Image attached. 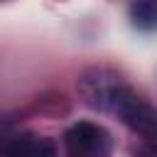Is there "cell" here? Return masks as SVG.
Returning a JSON list of instances; mask_svg holds the SVG:
<instances>
[{
    "mask_svg": "<svg viewBox=\"0 0 157 157\" xmlns=\"http://www.w3.org/2000/svg\"><path fill=\"white\" fill-rule=\"evenodd\" d=\"M96 96L132 132H140L145 137H157V108L150 105L142 96H137L130 86L120 81H110L105 86H98Z\"/></svg>",
    "mask_w": 157,
    "mask_h": 157,
    "instance_id": "1",
    "label": "cell"
},
{
    "mask_svg": "<svg viewBox=\"0 0 157 157\" xmlns=\"http://www.w3.org/2000/svg\"><path fill=\"white\" fill-rule=\"evenodd\" d=\"M132 25L140 29H155L157 27V0H137L130 7Z\"/></svg>",
    "mask_w": 157,
    "mask_h": 157,
    "instance_id": "4",
    "label": "cell"
},
{
    "mask_svg": "<svg viewBox=\"0 0 157 157\" xmlns=\"http://www.w3.org/2000/svg\"><path fill=\"white\" fill-rule=\"evenodd\" d=\"M0 157H54V147L37 135H7L0 142Z\"/></svg>",
    "mask_w": 157,
    "mask_h": 157,
    "instance_id": "3",
    "label": "cell"
},
{
    "mask_svg": "<svg viewBox=\"0 0 157 157\" xmlns=\"http://www.w3.org/2000/svg\"><path fill=\"white\" fill-rule=\"evenodd\" d=\"M64 145L69 157H110V147H113L105 128L88 120L71 125L64 135Z\"/></svg>",
    "mask_w": 157,
    "mask_h": 157,
    "instance_id": "2",
    "label": "cell"
}]
</instances>
